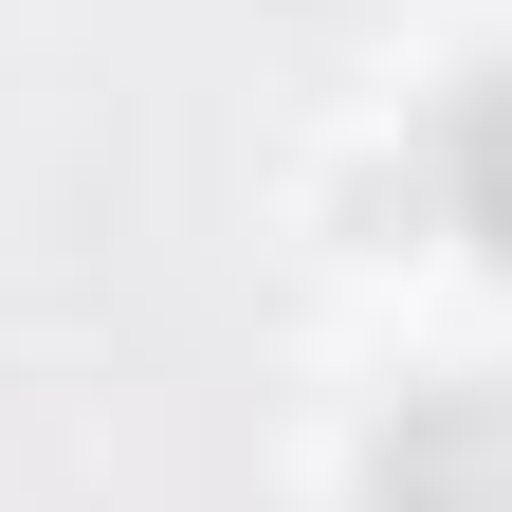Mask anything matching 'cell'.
<instances>
[{
	"label": "cell",
	"mask_w": 512,
	"mask_h": 512,
	"mask_svg": "<svg viewBox=\"0 0 512 512\" xmlns=\"http://www.w3.org/2000/svg\"><path fill=\"white\" fill-rule=\"evenodd\" d=\"M366 512H512V384H421L366 439Z\"/></svg>",
	"instance_id": "obj_1"
},
{
	"label": "cell",
	"mask_w": 512,
	"mask_h": 512,
	"mask_svg": "<svg viewBox=\"0 0 512 512\" xmlns=\"http://www.w3.org/2000/svg\"><path fill=\"white\" fill-rule=\"evenodd\" d=\"M458 220H476V238L512 256V74H494V92L458 110Z\"/></svg>",
	"instance_id": "obj_2"
}]
</instances>
